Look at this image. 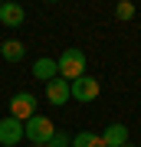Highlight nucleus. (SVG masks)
I'll use <instances>...</instances> for the list:
<instances>
[{"instance_id": "obj_4", "label": "nucleus", "mask_w": 141, "mask_h": 147, "mask_svg": "<svg viewBox=\"0 0 141 147\" xmlns=\"http://www.w3.org/2000/svg\"><path fill=\"white\" fill-rule=\"evenodd\" d=\"M33 115H36V98H33L30 92H16L10 98V118H16V121L26 124Z\"/></svg>"}, {"instance_id": "obj_13", "label": "nucleus", "mask_w": 141, "mask_h": 147, "mask_svg": "<svg viewBox=\"0 0 141 147\" xmlns=\"http://www.w3.org/2000/svg\"><path fill=\"white\" fill-rule=\"evenodd\" d=\"M46 147H72V141H69L63 131H56V134H52V141H49Z\"/></svg>"}, {"instance_id": "obj_14", "label": "nucleus", "mask_w": 141, "mask_h": 147, "mask_svg": "<svg viewBox=\"0 0 141 147\" xmlns=\"http://www.w3.org/2000/svg\"><path fill=\"white\" fill-rule=\"evenodd\" d=\"M30 147H46V144H30Z\"/></svg>"}, {"instance_id": "obj_9", "label": "nucleus", "mask_w": 141, "mask_h": 147, "mask_svg": "<svg viewBox=\"0 0 141 147\" xmlns=\"http://www.w3.org/2000/svg\"><path fill=\"white\" fill-rule=\"evenodd\" d=\"M56 59H36L33 62V79H43V82H52L56 79Z\"/></svg>"}, {"instance_id": "obj_7", "label": "nucleus", "mask_w": 141, "mask_h": 147, "mask_svg": "<svg viewBox=\"0 0 141 147\" xmlns=\"http://www.w3.org/2000/svg\"><path fill=\"white\" fill-rule=\"evenodd\" d=\"M102 144L105 147H125L128 144V127L125 124H108L102 131Z\"/></svg>"}, {"instance_id": "obj_6", "label": "nucleus", "mask_w": 141, "mask_h": 147, "mask_svg": "<svg viewBox=\"0 0 141 147\" xmlns=\"http://www.w3.org/2000/svg\"><path fill=\"white\" fill-rule=\"evenodd\" d=\"M46 98H49V105H59V108H63L66 101L72 98V95H69V82L59 79V75L52 82H46Z\"/></svg>"}, {"instance_id": "obj_8", "label": "nucleus", "mask_w": 141, "mask_h": 147, "mask_svg": "<svg viewBox=\"0 0 141 147\" xmlns=\"http://www.w3.org/2000/svg\"><path fill=\"white\" fill-rule=\"evenodd\" d=\"M23 7L20 3H0V23H3V26H20L23 23Z\"/></svg>"}, {"instance_id": "obj_5", "label": "nucleus", "mask_w": 141, "mask_h": 147, "mask_svg": "<svg viewBox=\"0 0 141 147\" xmlns=\"http://www.w3.org/2000/svg\"><path fill=\"white\" fill-rule=\"evenodd\" d=\"M23 141V121H16V118H0V144L3 147H16Z\"/></svg>"}, {"instance_id": "obj_12", "label": "nucleus", "mask_w": 141, "mask_h": 147, "mask_svg": "<svg viewBox=\"0 0 141 147\" xmlns=\"http://www.w3.org/2000/svg\"><path fill=\"white\" fill-rule=\"evenodd\" d=\"M131 16H135V3H128V0H125V3L115 7V20H131Z\"/></svg>"}, {"instance_id": "obj_10", "label": "nucleus", "mask_w": 141, "mask_h": 147, "mask_svg": "<svg viewBox=\"0 0 141 147\" xmlns=\"http://www.w3.org/2000/svg\"><path fill=\"white\" fill-rule=\"evenodd\" d=\"M0 56L7 59V62H23V56H26V46L20 39H7L3 46H0Z\"/></svg>"}, {"instance_id": "obj_2", "label": "nucleus", "mask_w": 141, "mask_h": 147, "mask_svg": "<svg viewBox=\"0 0 141 147\" xmlns=\"http://www.w3.org/2000/svg\"><path fill=\"white\" fill-rule=\"evenodd\" d=\"M52 134H56V124H52L46 115H33V118L23 124V137H26L30 144H49Z\"/></svg>"}, {"instance_id": "obj_3", "label": "nucleus", "mask_w": 141, "mask_h": 147, "mask_svg": "<svg viewBox=\"0 0 141 147\" xmlns=\"http://www.w3.org/2000/svg\"><path fill=\"white\" fill-rule=\"evenodd\" d=\"M99 92H102V85H99V79H92V75H82V79L69 82V95H72L76 101H82V105L95 101V98H99Z\"/></svg>"}, {"instance_id": "obj_15", "label": "nucleus", "mask_w": 141, "mask_h": 147, "mask_svg": "<svg viewBox=\"0 0 141 147\" xmlns=\"http://www.w3.org/2000/svg\"><path fill=\"white\" fill-rule=\"evenodd\" d=\"M125 147H135V144H131V141H128V144H125Z\"/></svg>"}, {"instance_id": "obj_1", "label": "nucleus", "mask_w": 141, "mask_h": 147, "mask_svg": "<svg viewBox=\"0 0 141 147\" xmlns=\"http://www.w3.org/2000/svg\"><path fill=\"white\" fill-rule=\"evenodd\" d=\"M85 53L82 49H66L63 56L56 59V72H59V79H66V82H76V79H82L85 75Z\"/></svg>"}, {"instance_id": "obj_11", "label": "nucleus", "mask_w": 141, "mask_h": 147, "mask_svg": "<svg viewBox=\"0 0 141 147\" xmlns=\"http://www.w3.org/2000/svg\"><path fill=\"white\" fill-rule=\"evenodd\" d=\"M72 147H105L102 144V134H92V131H79L72 137Z\"/></svg>"}]
</instances>
